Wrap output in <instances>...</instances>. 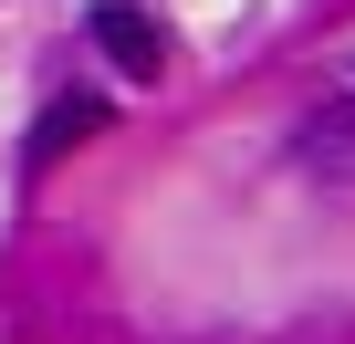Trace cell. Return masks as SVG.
Returning <instances> with one entry per match:
<instances>
[{
    "instance_id": "6da1fadb",
    "label": "cell",
    "mask_w": 355,
    "mask_h": 344,
    "mask_svg": "<svg viewBox=\"0 0 355 344\" xmlns=\"http://www.w3.org/2000/svg\"><path fill=\"white\" fill-rule=\"evenodd\" d=\"M84 32L105 42V63L115 73H136V84H157V63H167V32L136 11V0H94V11H84Z\"/></svg>"
},
{
    "instance_id": "7a4b0ae2",
    "label": "cell",
    "mask_w": 355,
    "mask_h": 344,
    "mask_svg": "<svg viewBox=\"0 0 355 344\" xmlns=\"http://www.w3.org/2000/svg\"><path fill=\"white\" fill-rule=\"evenodd\" d=\"M105 125V94H63V105H42V125H32V167H53L63 146H84Z\"/></svg>"
}]
</instances>
